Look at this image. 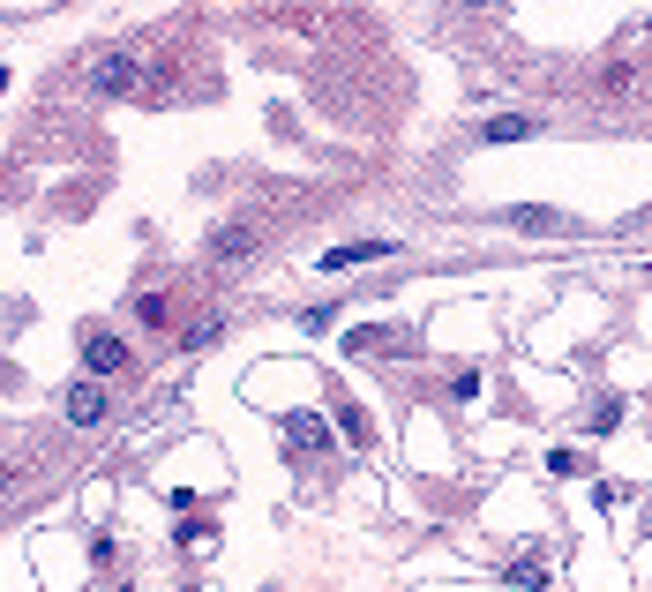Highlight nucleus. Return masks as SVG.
Masks as SVG:
<instances>
[{
  "label": "nucleus",
  "mask_w": 652,
  "mask_h": 592,
  "mask_svg": "<svg viewBox=\"0 0 652 592\" xmlns=\"http://www.w3.org/2000/svg\"><path fill=\"white\" fill-rule=\"evenodd\" d=\"M211 345H217V323H211V315H203V323L188 331V353H211Z\"/></svg>",
  "instance_id": "2eb2a0df"
},
{
  "label": "nucleus",
  "mask_w": 652,
  "mask_h": 592,
  "mask_svg": "<svg viewBox=\"0 0 652 592\" xmlns=\"http://www.w3.org/2000/svg\"><path fill=\"white\" fill-rule=\"evenodd\" d=\"M548 472H555V480H577V472H585V458H577V450H555V458H548Z\"/></svg>",
  "instance_id": "4468645a"
},
{
  "label": "nucleus",
  "mask_w": 652,
  "mask_h": 592,
  "mask_svg": "<svg viewBox=\"0 0 652 592\" xmlns=\"http://www.w3.org/2000/svg\"><path fill=\"white\" fill-rule=\"evenodd\" d=\"M135 83H143L135 45H113V53H98V60H90V98H128Z\"/></svg>",
  "instance_id": "f257e3e1"
},
{
  "label": "nucleus",
  "mask_w": 652,
  "mask_h": 592,
  "mask_svg": "<svg viewBox=\"0 0 652 592\" xmlns=\"http://www.w3.org/2000/svg\"><path fill=\"white\" fill-rule=\"evenodd\" d=\"M510 225H525V233H555L563 217H555V211H518V217H510Z\"/></svg>",
  "instance_id": "f8f14e48"
},
{
  "label": "nucleus",
  "mask_w": 652,
  "mask_h": 592,
  "mask_svg": "<svg viewBox=\"0 0 652 592\" xmlns=\"http://www.w3.org/2000/svg\"><path fill=\"white\" fill-rule=\"evenodd\" d=\"M135 323H143V331H166V323H173V300L166 293H135Z\"/></svg>",
  "instance_id": "9d476101"
},
{
  "label": "nucleus",
  "mask_w": 652,
  "mask_h": 592,
  "mask_svg": "<svg viewBox=\"0 0 652 592\" xmlns=\"http://www.w3.org/2000/svg\"><path fill=\"white\" fill-rule=\"evenodd\" d=\"M397 241H338V248L323 255V270H360V263H391Z\"/></svg>",
  "instance_id": "39448f33"
},
{
  "label": "nucleus",
  "mask_w": 652,
  "mask_h": 592,
  "mask_svg": "<svg viewBox=\"0 0 652 592\" xmlns=\"http://www.w3.org/2000/svg\"><path fill=\"white\" fill-rule=\"evenodd\" d=\"M105 413H113V398H105V382H98V376L68 382V398H60V421H68V427H105Z\"/></svg>",
  "instance_id": "f03ea898"
},
{
  "label": "nucleus",
  "mask_w": 652,
  "mask_h": 592,
  "mask_svg": "<svg viewBox=\"0 0 652 592\" xmlns=\"http://www.w3.org/2000/svg\"><path fill=\"white\" fill-rule=\"evenodd\" d=\"M503 585L510 592H548V562H540V555H518V562L503 570Z\"/></svg>",
  "instance_id": "6e6552de"
},
{
  "label": "nucleus",
  "mask_w": 652,
  "mask_h": 592,
  "mask_svg": "<svg viewBox=\"0 0 652 592\" xmlns=\"http://www.w3.org/2000/svg\"><path fill=\"white\" fill-rule=\"evenodd\" d=\"M285 443H293V450H307V458H315V450H330V427L315 421V413H293V421H285Z\"/></svg>",
  "instance_id": "0eeeda50"
},
{
  "label": "nucleus",
  "mask_w": 652,
  "mask_h": 592,
  "mask_svg": "<svg viewBox=\"0 0 652 592\" xmlns=\"http://www.w3.org/2000/svg\"><path fill=\"white\" fill-rule=\"evenodd\" d=\"M525 135H540V113H495V121H480V143H525Z\"/></svg>",
  "instance_id": "423d86ee"
},
{
  "label": "nucleus",
  "mask_w": 652,
  "mask_h": 592,
  "mask_svg": "<svg viewBox=\"0 0 652 592\" xmlns=\"http://www.w3.org/2000/svg\"><path fill=\"white\" fill-rule=\"evenodd\" d=\"M450 398H458V405H473V398H480V376H473V368H465V376H450Z\"/></svg>",
  "instance_id": "dca6fc26"
},
{
  "label": "nucleus",
  "mask_w": 652,
  "mask_h": 592,
  "mask_svg": "<svg viewBox=\"0 0 652 592\" xmlns=\"http://www.w3.org/2000/svg\"><path fill=\"white\" fill-rule=\"evenodd\" d=\"M600 90H608V98H630V90H638V76H630V68H608V76H600Z\"/></svg>",
  "instance_id": "ddd939ff"
},
{
  "label": "nucleus",
  "mask_w": 652,
  "mask_h": 592,
  "mask_svg": "<svg viewBox=\"0 0 652 592\" xmlns=\"http://www.w3.org/2000/svg\"><path fill=\"white\" fill-rule=\"evenodd\" d=\"M352 353H413V338L405 331H346Z\"/></svg>",
  "instance_id": "1a4fd4ad"
},
{
  "label": "nucleus",
  "mask_w": 652,
  "mask_h": 592,
  "mask_svg": "<svg viewBox=\"0 0 652 592\" xmlns=\"http://www.w3.org/2000/svg\"><path fill=\"white\" fill-rule=\"evenodd\" d=\"M83 368H90L98 382H105V376H121V368H128V345L113 338V331H83Z\"/></svg>",
  "instance_id": "20e7f679"
},
{
  "label": "nucleus",
  "mask_w": 652,
  "mask_h": 592,
  "mask_svg": "<svg viewBox=\"0 0 652 592\" xmlns=\"http://www.w3.org/2000/svg\"><path fill=\"white\" fill-rule=\"evenodd\" d=\"M338 435H346L352 450H368V443H375V427H368V413H360V405H338Z\"/></svg>",
  "instance_id": "9b49d317"
},
{
  "label": "nucleus",
  "mask_w": 652,
  "mask_h": 592,
  "mask_svg": "<svg viewBox=\"0 0 652 592\" xmlns=\"http://www.w3.org/2000/svg\"><path fill=\"white\" fill-rule=\"evenodd\" d=\"M256 248H262L256 217H233V225H217V233H211V248H203V255H211L217 270H225V263H248V255H256Z\"/></svg>",
  "instance_id": "7ed1b4c3"
}]
</instances>
